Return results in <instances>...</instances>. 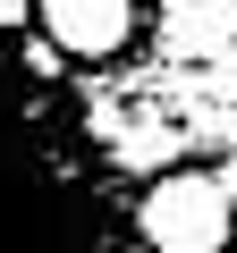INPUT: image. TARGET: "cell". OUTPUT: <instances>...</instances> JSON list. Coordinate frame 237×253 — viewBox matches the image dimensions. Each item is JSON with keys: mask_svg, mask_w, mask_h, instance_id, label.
Here are the masks:
<instances>
[{"mask_svg": "<svg viewBox=\"0 0 237 253\" xmlns=\"http://www.w3.org/2000/svg\"><path fill=\"white\" fill-rule=\"evenodd\" d=\"M34 17H43L51 51H68V59H85V68L118 59V51L136 42V26H144L136 0H34Z\"/></svg>", "mask_w": 237, "mask_h": 253, "instance_id": "3", "label": "cell"}, {"mask_svg": "<svg viewBox=\"0 0 237 253\" xmlns=\"http://www.w3.org/2000/svg\"><path fill=\"white\" fill-rule=\"evenodd\" d=\"M229 236H237V203L195 161L161 169L136 194V245H153V253H229Z\"/></svg>", "mask_w": 237, "mask_h": 253, "instance_id": "2", "label": "cell"}, {"mask_svg": "<svg viewBox=\"0 0 237 253\" xmlns=\"http://www.w3.org/2000/svg\"><path fill=\"white\" fill-rule=\"evenodd\" d=\"M203 93H212V101H237V42H229L220 59H203Z\"/></svg>", "mask_w": 237, "mask_h": 253, "instance_id": "5", "label": "cell"}, {"mask_svg": "<svg viewBox=\"0 0 237 253\" xmlns=\"http://www.w3.org/2000/svg\"><path fill=\"white\" fill-rule=\"evenodd\" d=\"M110 228L118 186L59 101V51L0 42V253H93Z\"/></svg>", "mask_w": 237, "mask_h": 253, "instance_id": "1", "label": "cell"}, {"mask_svg": "<svg viewBox=\"0 0 237 253\" xmlns=\"http://www.w3.org/2000/svg\"><path fill=\"white\" fill-rule=\"evenodd\" d=\"M153 42L170 51V59H220L229 42H237V0H161V26H153Z\"/></svg>", "mask_w": 237, "mask_h": 253, "instance_id": "4", "label": "cell"}, {"mask_svg": "<svg viewBox=\"0 0 237 253\" xmlns=\"http://www.w3.org/2000/svg\"><path fill=\"white\" fill-rule=\"evenodd\" d=\"M26 17H34V0H0V34H17Z\"/></svg>", "mask_w": 237, "mask_h": 253, "instance_id": "6", "label": "cell"}, {"mask_svg": "<svg viewBox=\"0 0 237 253\" xmlns=\"http://www.w3.org/2000/svg\"><path fill=\"white\" fill-rule=\"evenodd\" d=\"M229 253H237V245H229Z\"/></svg>", "mask_w": 237, "mask_h": 253, "instance_id": "8", "label": "cell"}, {"mask_svg": "<svg viewBox=\"0 0 237 253\" xmlns=\"http://www.w3.org/2000/svg\"><path fill=\"white\" fill-rule=\"evenodd\" d=\"M212 177H220V186H229V203H237V152H229V161H212Z\"/></svg>", "mask_w": 237, "mask_h": 253, "instance_id": "7", "label": "cell"}]
</instances>
